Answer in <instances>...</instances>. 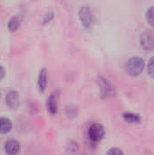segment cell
I'll return each mask as SVG.
<instances>
[{
  "mask_svg": "<svg viewBox=\"0 0 154 155\" xmlns=\"http://www.w3.org/2000/svg\"><path fill=\"white\" fill-rule=\"evenodd\" d=\"M5 74V68L0 64V80H2V79L4 78Z\"/></svg>",
  "mask_w": 154,
  "mask_h": 155,
  "instance_id": "obj_18",
  "label": "cell"
},
{
  "mask_svg": "<svg viewBox=\"0 0 154 155\" xmlns=\"http://www.w3.org/2000/svg\"><path fill=\"white\" fill-rule=\"evenodd\" d=\"M70 108H71V110H70V109H68V108L66 109V115H67L68 117H70V116L74 117L76 114H74V113H76V112H77V111H76V108H74V109H73V108H72V106H71Z\"/></svg>",
  "mask_w": 154,
  "mask_h": 155,
  "instance_id": "obj_16",
  "label": "cell"
},
{
  "mask_svg": "<svg viewBox=\"0 0 154 155\" xmlns=\"http://www.w3.org/2000/svg\"><path fill=\"white\" fill-rule=\"evenodd\" d=\"M104 136V128L100 124H93L88 129V137L93 143L100 142Z\"/></svg>",
  "mask_w": 154,
  "mask_h": 155,
  "instance_id": "obj_2",
  "label": "cell"
},
{
  "mask_svg": "<svg viewBox=\"0 0 154 155\" xmlns=\"http://www.w3.org/2000/svg\"><path fill=\"white\" fill-rule=\"evenodd\" d=\"M5 102L6 104L10 107V108H17L20 104V95L18 94V92L15 91V90H11L6 94L5 96Z\"/></svg>",
  "mask_w": 154,
  "mask_h": 155,
  "instance_id": "obj_7",
  "label": "cell"
},
{
  "mask_svg": "<svg viewBox=\"0 0 154 155\" xmlns=\"http://www.w3.org/2000/svg\"><path fill=\"white\" fill-rule=\"evenodd\" d=\"M107 155H124V153L121 149L114 147V148H111L107 152Z\"/></svg>",
  "mask_w": 154,
  "mask_h": 155,
  "instance_id": "obj_15",
  "label": "cell"
},
{
  "mask_svg": "<svg viewBox=\"0 0 154 155\" xmlns=\"http://www.w3.org/2000/svg\"><path fill=\"white\" fill-rule=\"evenodd\" d=\"M38 89L40 92H44L47 85V70L45 68H42L38 74V81H37Z\"/></svg>",
  "mask_w": 154,
  "mask_h": 155,
  "instance_id": "obj_8",
  "label": "cell"
},
{
  "mask_svg": "<svg viewBox=\"0 0 154 155\" xmlns=\"http://www.w3.org/2000/svg\"><path fill=\"white\" fill-rule=\"evenodd\" d=\"M0 98H1V93H0Z\"/></svg>",
  "mask_w": 154,
  "mask_h": 155,
  "instance_id": "obj_19",
  "label": "cell"
},
{
  "mask_svg": "<svg viewBox=\"0 0 154 155\" xmlns=\"http://www.w3.org/2000/svg\"><path fill=\"white\" fill-rule=\"evenodd\" d=\"M98 84L100 86V89L102 91V94L105 96H112L114 95L115 91L114 88L113 87V85L103 77L99 76L98 77Z\"/></svg>",
  "mask_w": 154,
  "mask_h": 155,
  "instance_id": "obj_5",
  "label": "cell"
},
{
  "mask_svg": "<svg viewBox=\"0 0 154 155\" xmlns=\"http://www.w3.org/2000/svg\"><path fill=\"white\" fill-rule=\"evenodd\" d=\"M53 17H54V13H53V12H51V13L47 14V15H45L44 19V23H47V22H50V21H51V19H52Z\"/></svg>",
  "mask_w": 154,
  "mask_h": 155,
  "instance_id": "obj_17",
  "label": "cell"
},
{
  "mask_svg": "<svg viewBox=\"0 0 154 155\" xmlns=\"http://www.w3.org/2000/svg\"><path fill=\"white\" fill-rule=\"evenodd\" d=\"M123 117L126 122L131 124H137L140 122V116L133 113H124L123 114Z\"/></svg>",
  "mask_w": 154,
  "mask_h": 155,
  "instance_id": "obj_12",
  "label": "cell"
},
{
  "mask_svg": "<svg viewBox=\"0 0 154 155\" xmlns=\"http://www.w3.org/2000/svg\"><path fill=\"white\" fill-rule=\"evenodd\" d=\"M146 20L151 25L154 26V5L150 7L147 10V12H146Z\"/></svg>",
  "mask_w": 154,
  "mask_h": 155,
  "instance_id": "obj_13",
  "label": "cell"
},
{
  "mask_svg": "<svg viewBox=\"0 0 154 155\" xmlns=\"http://www.w3.org/2000/svg\"><path fill=\"white\" fill-rule=\"evenodd\" d=\"M83 155H86V154H83Z\"/></svg>",
  "mask_w": 154,
  "mask_h": 155,
  "instance_id": "obj_20",
  "label": "cell"
},
{
  "mask_svg": "<svg viewBox=\"0 0 154 155\" xmlns=\"http://www.w3.org/2000/svg\"><path fill=\"white\" fill-rule=\"evenodd\" d=\"M79 19L84 27L91 26L93 23V13L88 5H83L79 10Z\"/></svg>",
  "mask_w": 154,
  "mask_h": 155,
  "instance_id": "obj_3",
  "label": "cell"
},
{
  "mask_svg": "<svg viewBox=\"0 0 154 155\" xmlns=\"http://www.w3.org/2000/svg\"><path fill=\"white\" fill-rule=\"evenodd\" d=\"M148 73L151 76L154 77V56H152L148 63Z\"/></svg>",
  "mask_w": 154,
  "mask_h": 155,
  "instance_id": "obj_14",
  "label": "cell"
},
{
  "mask_svg": "<svg viewBox=\"0 0 154 155\" xmlns=\"http://www.w3.org/2000/svg\"><path fill=\"white\" fill-rule=\"evenodd\" d=\"M20 23H21V22H20L19 16L15 15V16L11 17V18L9 19V21H8V24H7V27H8L9 31H11V32L15 31V30L19 27Z\"/></svg>",
  "mask_w": 154,
  "mask_h": 155,
  "instance_id": "obj_11",
  "label": "cell"
},
{
  "mask_svg": "<svg viewBox=\"0 0 154 155\" xmlns=\"http://www.w3.org/2000/svg\"><path fill=\"white\" fill-rule=\"evenodd\" d=\"M21 145L15 139H9L5 143V151L7 155H17L20 152Z\"/></svg>",
  "mask_w": 154,
  "mask_h": 155,
  "instance_id": "obj_6",
  "label": "cell"
},
{
  "mask_svg": "<svg viewBox=\"0 0 154 155\" xmlns=\"http://www.w3.org/2000/svg\"><path fill=\"white\" fill-rule=\"evenodd\" d=\"M144 65V61L142 57L133 56L127 61L125 64V70L128 74L132 76H137L143 73Z\"/></svg>",
  "mask_w": 154,
  "mask_h": 155,
  "instance_id": "obj_1",
  "label": "cell"
},
{
  "mask_svg": "<svg viewBox=\"0 0 154 155\" xmlns=\"http://www.w3.org/2000/svg\"><path fill=\"white\" fill-rule=\"evenodd\" d=\"M46 107L47 110L51 114H56L58 111V106H57V99L54 94H51L47 99L46 102Z\"/></svg>",
  "mask_w": 154,
  "mask_h": 155,
  "instance_id": "obj_9",
  "label": "cell"
},
{
  "mask_svg": "<svg viewBox=\"0 0 154 155\" xmlns=\"http://www.w3.org/2000/svg\"><path fill=\"white\" fill-rule=\"evenodd\" d=\"M12 122L10 119L6 117H1L0 118V134H5L11 131L12 129Z\"/></svg>",
  "mask_w": 154,
  "mask_h": 155,
  "instance_id": "obj_10",
  "label": "cell"
},
{
  "mask_svg": "<svg viewBox=\"0 0 154 155\" xmlns=\"http://www.w3.org/2000/svg\"><path fill=\"white\" fill-rule=\"evenodd\" d=\"M141 46L144 50H152L154 47V35L152 32H144L140 37Z\"/></svg>",
  "mask_w": 154,
  "mask_h": 155,
  "instance_id": "obj_4",
  "label": "cell"
}]
</instances>
